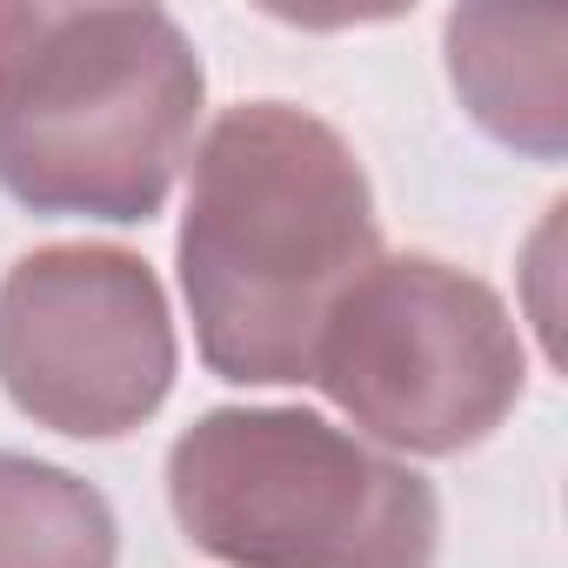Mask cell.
Listing matches in <instances>:
<instances>
[{
    "label": "cell",
    "instance_id": "8992f818",
    "mask_svg": "<svg viewBox=\"0 0 568 568\" xmlns=\"http://www.w3.org/2000/svg\"><path fill=\"white\" fill-rule=\"evenodd\" d=\"M448 74L468 114L555 161L568 141V14L561 8H455L448 14Z\"/></svg>",
    "mask_w": 568,
    "mask_h": 568
},
{
    "label": "cell",
    "instance_id": "5b68a950",
    "mask_svg": "<svg viewBox=\"0 0 568 568\" xmlns=\"http://www.w3.org/2000/svg\"><path fill=\"white\" fill-rule=\"evenodd\" d=\"M174 328L161 281L121 247H41L0 281V388L61 435H121L161 408Z\"/></svg>",
    "mask_w": 568,
    "mask_h": 568
},
{
    "label": "cell",
    "instance_id": "277c9868",
    "mask_svg": "<svg viewBox=\"0 0 568 568\" xmlns=\"http://www.w3.org/2000/svg\"><path fill=\"white\" fill-rule=\"evenodd\" d=\"M308 382L375 442L455 455L515 408L521 335L488 281L428 254H395L335 302Z\"/></svg>",
    "mask_w": 568,
    "mask_h": 568
},
{
    "label": "cell",
    "instance_id": "3957f363",
    "mask_svg": "<svg viewBox=\"0 0 568 568\" xmlns=\"http://www.w3.org/2000/svg\"><path fill=\"white\" fill-rule=\"evenodd\" d=\"M194 548L227 568H435V488L302 408H214L168 455Z\"/></svg>",
    "mask_w": 568,
    "mask_h": 568
},
{
    "label": "cell",
    "instance_id": "52a82bcc",
    "mask_svg": "<svg viewBox=\"0 0 568 568\" xmlns=\"http://www.w3.org/2000/svg\"><path fill=\"white\" fill-rule=\"evenodd\" d=\"M0 568H114L108 501L68 468L0 455Z\"/></svg>",
    "mask_w": 568,
    "mask_h": 568
},
{
    "label": "cell",
    "instance_id": "6da1fadb",
    "mask_svg": "<svg viewBox=\"0 0 568 568\" xmlns=\"http://www.w3.org/2000/svg\"><path fill=\"white\" fill-rule=\"evenodd\" d=\"M368 267V174L328 121L281 101L214 121L181 221V288L214 375L308 382L322 322Z\"/></svg>",
    "mask_w": 568,
    "mask_h": 568
},
{
    "label": "cell",
    "instance_id": "7a4b0ae2",
    "mask_svg": "<svg viewBox=\"0 0 568 568\" xmlns=\"http://www.w3.org/2000/svg\"><path fill=\"white\" fill-rule=\"evenodd\" d=\"M201 54L161 8H0V187L148 221L194 141Z\"/></svg>",
    "mask_w": 568,
    "mask_h": 568
}]
</instances>
